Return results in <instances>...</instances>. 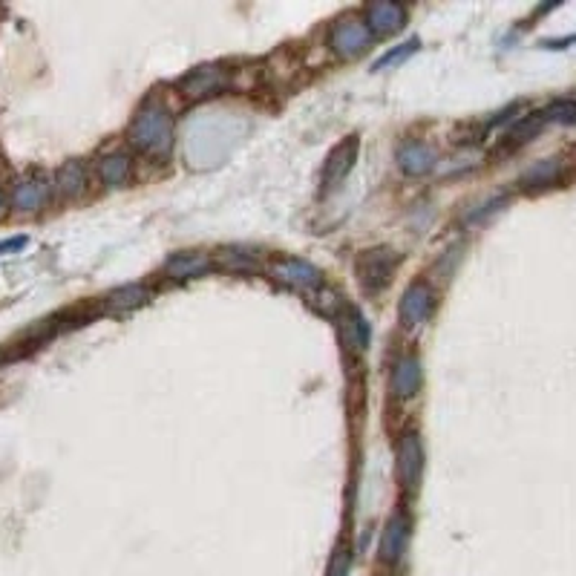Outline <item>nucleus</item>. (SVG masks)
Returning a JSON list of instances; mask_svg holds the SVG:
<instances>
[{
	"label": "nucleus",
	"instance_id": "obj_6",
	"mask_svg": "<svg viewBox=\"0 0 576 576\" xmlns=\"http://www.w3.org/2000/svg\"><path fill=\"white\" fill-rule=\"evenodd\" d=\"M355 153H357V139H344L337 148L329 153L326 159V170H323V188L334 190L344 179L349 176L352 165H355Z\"/></svg>",
	"mask_w": 576,
	"mask_h": 576
},
{
	"label": "nucleus",
	"instance_id": "obj_17",
	"mask_svg": "<svg viewBox=\"0 0 576 576\" xmlns=\"http://www.w3.org/2000/svg\"><path fill=\"white\" fill-rule=\"evenodd\" d=\"M545 121H548V113H533L528 118H521L508 133V148H519V144H528L530 139H536V133L545 128Z\"/></svg>",
	"mask_w": 576,
	"mask_h": 576
},
{
	"label": "nucleus",
	"instance_id": "obj_19",
	"mask_svg": "<svg viewBox=\"0 0 576 576\" xmlns=\"http://www.w3.org/2000/svg\"><path fill=\"white\" fill-rule=\"evenodd\" d=\"M344 332H346V337L352 340V346L355 349H364L366 346V323H364V317H360L357 312H346V317H344Z\"/></svg>",
	"mask_w": 576,
	"mask_h": 576
},
{
	"label": "nucleus",
	"instance_id": "obj_8",
	"mask_svg": "<svg viewBox=\"0 0 576 576\" xmlns=\"http://www.w3.org/2000/svg\"><path fill=\"white\" fill-rule=\"evenodd\" d=\"M49 200V182L41 176H26L12 188V208L21 213H35Z\"/></svg>",
	"mask_w": 576,
	"mask_h": 576
},
{
	"label": "nucleus",
	"instance_id": "obj_3",
	"mask_svg": "<svg viewBox=\"0 0 576 576\" xmlns=\"http://www.w3.org/2000/svg\"><path fill=\"white\" fill-rule=\"evenodd\" d=\"M372 44V32L366 21H357V17H344L332 29V49L340 58H357L364 56Z\"/></svg>",
	"mask_w": 576,
	"mask_h": 576
},
{
	"label": "nucleus",
	"instance_id": "obj_23",
	"mask_svg": "<svg viewBox=\"0 0 576 576\" xmlns=\"http://www.w3.org/2000/svg\"><path fill=\"white\" fill-rule=\"evenodd\" d=\"M21 245H26V237H15L9 242H0V254H4V251H12V248H21Z\"/></svg>",
	"mask_w": 576,
	"mask_h": 576
},
{
	"label": "nucleus",
	"instance_id": "obj_21",
	"mask_svg": "<svg viewBox=\"0 0 576 576\" xmlns=\"http://www.w3.org/2000/svg\"><path fill=\"white\" fill-rule=\"evenodd\" d=\"M349 571H352V550L340 545L329 562V576H349Z\"/></svg>",
	"mask_w": 576,
	"mask_h": 576
},
{
	"label": "nucleus",
	"instance_id": "obj_20",
	"mask_svg": "<svg viewBox=\"0 0 576 576\" xmlns=\"http://www.w3.org/2000/svg\"><path fill=\"white\" fill-rule=\"evenodd\" d=\"M556 170H560V161H556V159H545V161H539L536 168H530V170L525 173V179H521V182H525V185H545V182H553Z\"/></svg>",
	"mask_w": 576,
	"mask_h": 576
},
{
	"label": "nucleus",
	"instance_id": "obj_15",
	"mask_svg": "<svg viewBox=\"0 0 576 576\" xmlns=\"http://www.w3.org/2000/svg\"><path fill=\"white\" fill-rule=\"evenodd\" d=\"M98 176L107 188H121L130 179V159L124 153H110L107 159H101Z\"/></svg>",
	"mask_w": 576,
	"mask_h": 576
},
{
	"label": "nucleus",
	"instance_id": "obj_22",
	"mask_svg": "<svg viewBox=\"0 0 576 576\" xmlns=\"http://www.w3.org/2000/svg\"><path fill=\"white\" fill-rule=\"evenodd\" d=\"M416 49H418V41H409V44H404V49H395V52H389V56H384L381 61L375 64V69H384V67H389V64H401V61H406Z\"/></svg>",
	"mask_w": 576,
	"mask_h": 576
},
{
	"label": "nucleus",
	"instance_id": "obj_11",
	"mask_svg": "<svg viewBox=\"0 0 576 576\" xmlns=\"http://www.w3.org/2000/svg\"><path fill=\"white\" fill-rule=\"evenodd\" d=\"M225 87V72L216 69V67H202L190 72V76L185 78V89L190 98H208V96H216L220 89Z\"/></svg>",
	"mask_w": 576,
	"mask_h": 576
},
{
	"label": "nucleus",
	"instance_id": "obj_5",
	"mask_svg": "<svg viewBox=\"0 0 576 576\" xmlns=\"http://www.w3.org/2000/svg\"><path fill=\"white\" fill-rule=\"evenodd\" d=\"M274 274L285 285H292V288H297V292H305V294L317 292V288L323 285V277H320L317 268L309 265V262H303V260H283V262H277Z\"/></svg>",
	"mask_w": 576,
	"mask_h": 576
},
{
	"label": "nucleus",
	"instance_id": "obj_10",
	"mask_svg": "<svg viewBox=\"0 0 576 576\" xmlns=\"http://www.w3.org/2000/svg\"><path fill=\"white\" fill-rule=\"evenodd\" d=\"M409 542V521L404 516L389 519V525L381 536V560L384 562H398Z\"/></svg>",
	"mask_w": 576,
	"mask_h": 576
},
{
	"label": "nucleus",
	"instance_id": "obj_12",
	"mask_svg": "<svg viewBox=\"0 0 576 576\" xmlns=\"http://www.w3.org/2000/svg\"><path fill=\"white\" fill-rule=\"evenodd\" d=\"M366 26L372 35H389L404 26V9L398 4H375L366 12Z\"/></svg>",
	"mask_w": 576,
	"mask_h": 576
},
{
	"label": "nucleus",
	"instance_id": "obj_13",
	"mask_svg": "<svg viewBox=\"0 0 576 576\" xmlns=\"http://www.w3.org/2000/svg\"><path fill=\"white\" fill-rule=\"evenodd\" d=\"M398 165L409 176H424L432 170V165H436V156H432V150L424 148V144H406V148H401V153H398Z\"/></svg>",
	"mask_w": 576,
	"mask_h": 576
},
{
	"label": "nucleus",
	"instance_id": "obj_18",
	"mask_svg": "<svg viewBox=\"0 0 576 576\" xmlns=\"http://www.w3.org/2000/svg\"><path fill=\"white\" fill-rule=\"evenodd\" d=\"M144 300H148V288L144 285H124L121 292L107 297V309L110 312H130V309H136V305H141Z\"/></svg>",
	"mask_w": 576,
	"mask_h": 576
},
{
	"label": "nucleus",
	"instance_id": "obj_24",
	"mask_svg": "<svg viewBox=\"0 0 576 576\" xmlns=\"http://www.w3.org/2000/svg\"><path fill=\"white\" fill-rule=\"evenodd\" d=\"M4 202H6V196H4V188H0V211H4Z\"/></svg>",
	"mask_w": 576,
	"mask_h": 576
},
{
	"label": "nucleus",
	"instance_id": "obj_1",
	"mask_svg": "<svg viewBox=\"0 0 576 576\" xmlns=\"http://www.w3.org/2000/svg\"><path fill=\"white\" fill-rule=\"evenodd\" d=\"M130 144L136 150L148 153L153 159L168 156L170 141H173V128H170V113L159 101L144 104L139 116L130 124Z\"/></svg>",
	"mask_w": 576,
	"mask_h": 576
},
{
	"label": "nucleus",
	"instance_id": "obj_4",
	"mask_svg": "<svg viewBox=\"0 0 576 576\" xmlns=\"http://www.w3.org/2000/svg\"><path fill=\"white\" fill-rule=\"evenodd\" d=\"M432 305H436V300H432L429 285H424V283H412V285L406 288V292H404L401 305H398L404 326H406V329H418V326H424L427 317L432 314Z\"/></svg>",
	"mask_w": 576,
	"mask_h": 576
},
{
	"label": "nucleus",
	"instance_id": "obj_9",
	"mask_svg": "<svg viewBox=\"0 0 576 576\" xmlns=\"http://www.w3.org/2000/svg\"><path fill=\"white\" fill-rule=\"evenodd\" d=\"M418 386H421V364L418 357L406 355L392 369V392L398 395V398H412V395L418 392Z\"/></svg>",
	"mask_w": 576,
	"mask_h": 576
},
{
	"label": "nucleus",
	"instance_id": "obj_14",
	"mask_svg": "<svg viewBox=\"0 0 576 576\" xmlns=\"http://www.w3.org/2000/svg\"><path fill=\"white\" fill-rule=\"evenodd\" d=\"M87 188V170L81 161H67L56 173V190L61 196H78Z\"/></svg>",
	"mask_w": 576,
	"mask_h": 576
},
{
	"label": "nucleus",
	"instance_id": "obj_16",
	"mask_svg": "<svg viewBox=\"0 0 576 576\" xmlns=\"http://www.w3.org/2000/svg\"><path fill=\"white\" fill-rule=\"evenodd\" d=\"M208 257H202V254H176V257H170L168 260V274L173 277V280H188V277H200V274H205L208 272Z\"/></svg>",
	"mask_w": 576,
	"mask_h": 576
},
{
	"label": "nucleus",
	"instance_id": "obj_2",
	"mask_svg": "<svg viewBox=\"0 0 576 576\" xmlns=\"http://www.w3.org/2000/svg\"><path fill=\"white\" fill-rule=\"evenodd\" d=\"M395 265H398V254L389 248H375V251H364L357 257V280L364 285V292L377 294L392 283Z\"/></svg>",
	"mask_w": 576,
	"mask_h": 576
},
{
	"label": "nucleus",
	"instance_id": "obj_7",
	"mask_svg": "<svg viewBox=\"0 0 576 576\" xmlns=\"http://www.w3.org/2000/svg\"><path fill=\"white\" fill-rule=\"evenodd\" d=\"M421 467H424V453H421V441L418 436H404L401 447H398V478L406 490H416L418 488V478H421Z\"/></svg>",
	"mask_w": 576,
	"mask_h": 576
}]
</instances>
